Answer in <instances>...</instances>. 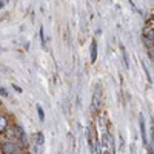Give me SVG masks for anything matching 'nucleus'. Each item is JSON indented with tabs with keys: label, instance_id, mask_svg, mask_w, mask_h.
Wrapping results in <instances>:
<instances>
[{
	"label": "nucleus",
	"instance_id": "obj_13",
	"mask_svg": "<svg viewBox=\"0 0 154 154\" xmlns=\"http://www.w3.org/2000/svg\"><path fill=\"white\" fill-rule=\"evenodd\" d=\"M142 65H143V69H145V74H146V77H148V82H149V83H152V79H151V75H149V71H148V68L145 66V63H142Z\"/></svg>",
	"mask_w": 154,
	"mask_h": 154
},
{
	"label": "nucleus",
	"instance_id": "obj_7",
	"mask_svg": "<svg viewBox=\"0 0 154 154\" xmlns=\"http://www.w3.org/2000/svg\"><path fill=\"white\" fill-rule=\"evenodd\" d=\"M9 128V119L8 116L0 114V134H5V131Z\"/></svg>",
	"mask_w": 154,
	"mask_h": 154
},
{
	"label": "nucleus",
	"instance_id": "obj_17",
	"mask_svg": "<svg viewBox=\"0 0 154 154\" xmlns=\"http://www.w3.org/2000/svg\"><path fill=\"white\" fill-rule=\"evenodd\" d=\"M102 154H112V152H111V151H106V149H105V151H102Z\"/></svg>",
	"mask_w": 154,
	"mask_h": 154
},
{
	"label": "nucleus",
	"instance_id": "obj_9",
	"mask_svg": "<svg viewBox=\"0 0 154 154\" xmlns=\"http://www.w3.org/2000/svg\"><path fill=\"white\" fill-rule=\"evenodd\" d=\"M35 145H37L38 149H40V148L45 145V136H43L42 131H38V133L35 134Z\"/></svg>",
	"mask_w": 154,
	"mask_h": 154
},
{
	"label": "nucleus",
	"instance_id": "obj_4",
	"mask_svg": "<svg viewBox=\"0 0 154 154\" xmlns=\"http://www.w3.org/2000/svg\"><path fill=\"white\" fill-rule=\"evenodd\" d=\"M142 38H143V42H145L148 49L152 48V40H154V28H152V25H146V26H145Z\"/></svg>",
	"mask_w": 154,
	"mask_h": 154
},
{
	"label": "nucleus",
	"instance_id": "obj_12",
	"mask_svg": "<svg viewBox=\"0 0 154 154\" xmlns=\"http://www.w3.org/2000/svg\"><path fill=\"white\" fill-rule=\"evenodd\" d=\"M0 96L2 97H9V94H8V91L3 88V86H0Z\"/></svg>",
	"mask_w": 154,
	"mask_h": 154
},
{
	"label": "nucleus",
	"instance_id": "obj_20",
	"mask_svg": "<svg viewBox=\"0 0 154 154\" xmlns=\"http://www.w3.org/2000/svg\"><path fill=\"white\" fill-rule=\"evenodd\" d=\"M0 51H2V49H0Z\"/></svg>",
	"mask_w": 154,
	"mask_h": 154
},
{
	"label": "nucleus",
	"instance_id": "obj_1",
	"mask_svg": "<svg viewBox=\"0 0 154 154\" xmlns=\"http://www.w3.org/2000/svg\"><path fill=\"white\" fill-rule=\"evenodd\" d=\"M103 106V91H102V86L96 85L94 93H93V100H91V112L93 114H99Z\"/></svg>",
	"mask_w": 154,
	"mask_h": 154
},
{
	"label": "nucleus",
	"instance_id": "obj_10",
	"mask_svg": "<svg viewBox=\"0 0 154 154\" xmlns=\"http://www.w3.org/2000/svg\"><path fill=\"white\" fill-rule=\"evenodd\" d=\"M35 108H37V114H38V120H40V122H45V111H43V106L38 103Z\"/></svg>",
	"mask_w": 154,
	"mask_h": 154
},
{
	"label": "nucleus",
	"instance_id": "obj_11",
	"mask_svg": "<svg viewBox=\"0 0 154 154\" xmlns=\"http://www.w3.org/2000/svg\"><path fill=\"white\" fill-rule=\"evenodd\" d=\"M38 37H40V42H42V45L45 46V34H43V26H40V29H38Z\"/></svg>",
	"mask_w": 154,
	"mask_h": 154
},
{
	"label": "nucleus",
	"instance_id": "obj_5",
	"mask_svg": "<svg viewBox=\"0 0 154 154\" xmlns=\"http://www.w3.org/2000/svg\"><path fill=\"white\" fill-rule=\"evenodd\" d=\"M97 126H99V131L103 134V133H108V126H109V120L106 117L105 112H99L97 114Z\"/></svg>",
	"mask_w": 154,
	"mask_h": 154
},
{
	"label": "nucleus",
	"instance_id": "obj_2",
	"mask_svg": "<svg viewBox=\"0 0 154 154\" xmlns=\"http://www.w3.org/2000/svg\"><path fill=\"white\" fill-rule=\"evenodd\" d=\"M0 151L2 154H22L25 149L20 146V143L17 140H3L2 143H0Z\"/></svg>",
	"mask_w": 154,
	"mask_h": 154
},
{
	"label": "nucleus",
	"instance_id": "obj_15",
	"mask_svg": "<svg viewBox=\"0 0 154 154\" xmlns=\"http://www.w3.org/2000/svg\"><path fill=\"white\" fill-rule=\"evenodd\" d=\"M148 56H149V59H151V62H152V57H154V54H152V48L148 49Z\"/></svg>",
	"mask_w": 154,
	"mask_h": 154
},
{
	"label": "nucleus",
	"instance_id": "obj_19",
	"mask_svg": "<svg viewBox=\"0 0 154 154\" xmlns=\"http://www.w3.org/2000/svg\"><path fill=\"white\" fill-rule=\"evenodd\" d=\"M22 154H31V152H29V151H23Z\"/></svg>",
	"mask_w": 154,
	"mask_h": 154
},
{
	"label": "nucleus",
	"instance_id": "obj_3",
	"mask_svg": "<svg viewBox=\"0 0 154 154\" xmlns=\"http://www.w3.org/2000/svg\"><path fill=\"white\" fill-rule=\"evenodd\" d=\"M14 134H16V140L20 143V146L25 149L28 146V136H26V133H25V130H23V126L22 125H19V123H14Z\"/></svg>",
	"mask_w": 154,
	"mask_h": 154
},
{
	"label": "nucleus",
	"instance_id": "obj_6",
	"mask_svg": "<svg viewBox=\"0 0 154 154\" xmlns=\"http://www.w3.org/2000/svg\"><path fill=\"white\" fill-rule=\"evenodd\" d=\"M139 126H140V136H142V140H143V143L145 146H148V136H146V128H145V119H143V114L140 112L139 114Z\"/></svg>",
	"mask_w": 154,
	"mask_h": 154
},
{
	"label": "nucleus",
	"instance_id": "obj_18",
	"mask_svg": "<svg viewBox=\"0 0 154 154\" xmlns=\"http://www.w3.org/2000/svg\"><path fill=\"white\" fill-rule=\"evenodd\" d=\"M3 6H5V2H0V9H2Z\"/></svg>",
	"mask_w": 154,
	"mask_h": 154
},
{
	"label": "nucleus",
	"instance_id": "obj_16",
	"mask_svg": "<svg viewBox=\"0 0 154 154\" xmlns=\"http://www.w3.org/2000/svg\"><path fill=\"white\" fill-rule=\"evenodd\" d=\"M146 148H148V154H152V145H148Z\"/></svg>",
	"mask_w": 154,
	"mask_h": 154
},
{
	"label": "nucleus",
	"instance_id": "obj_8",
	"mask_svg": "<svg viewBox=\"0 0 154 154\" xmlns=\"http://www.w3.org/2000/svg\"><path fill=\"white\" fill-rule=\"evenodd\" d=\"M97 60V42L96 38L91 40V63H96Z\"/></svg>",
	"mask_w": 154,
	"mask_h": 154
},
{
	"label": "nucleus",
	"instance_id": "obj_14",
	"mask_svg": "<svg viewBox=\"0 0 154 154\" xmlns=\"http://www.w3.org/2000/svg\"><path fill=\"white\" fill-rule=\"evenodd\" d=\"M12 86H14V89H16V91H17V93H22V91H23V89H22V88H20L19 85H16V83H14V85H12Z\"/></svg>",
	"mask_w": 154,
	"mask_h": 154
}]
</instances>
